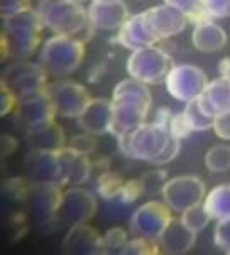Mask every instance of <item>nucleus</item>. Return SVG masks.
Listing matches in <instances>:
<instances>
[{
  "label": "nucleus",
  "instance_id": "f257e3e1",
  "mask_svg": "<svg viewBox=\"0 0 230 255\" xmlns=\"http://www.w3.org/2000/svg\"><path fill=\"white\" fill-rule=\"evenodd\" d=\"M112 122L108 133L115 139L131 132L146 122L153 105L149 88L141 81L129 78L122 80L112 92Z\"/></svg>",
  "mask_w": 230,
  "mask_h": 255
},
{
  "label": "nucleus",
  "instance_id": "f03ea898",
  "mask_svg": "<svg viewBox=\"0 0 230 255\" xmlns=\"http://www.w3.org/2000/svg\"><path fill=\"white\" fill-rule=\"evenodd\" d=\"M36 10L44 27L56 36H71L88 42L95 31L88 20V8L76 0H39Z\"/></svg>",
  "mask_w": 230,
  "mask_h": 255
},
{
  "label": "nucleus",
  "instance_id": "7ed1b4c3",
  "mask_svg": "<svg viewBox=\"0 0 230 255\" xmlns=\"http://www.w3.org/2000/svg\"><path fill=\"white\" fill-rule=\"evenodd\" d=\"M41 17L34 8H25L14 15L3 17V32H2V51L3 58L12 56L17 59L29 58L41 41L42 32Z\"/></svg>",
  "mask_w": 230,
  "mask_h": 255
},
{
  "label": "nucleus",
  "instance_id": "20e7f679",
  "mask_svg": "<svg viewBox=\"0 0 230 255\" xmlns=\"http://www.w3.org/2000/svg\"><path fill=\"white\" fill-rule=\"evenodd\" d=\"M169 140H171V133L168 128L154 122H144L134 130L117 137V145L120 154L125 157L156 164L168 147Z\"/></svg>",
  "mask_w": 230,
  "mask_h": 255
},
{
  "label": "nucleus",
  "instance_id": "39448f33",
  "mask_svg": "<svg viewBox=\"0 0 230 255\" xmlns=\"http://www.w3.org/2000/svg\"><path fill=\"white\" fill-rule=\"evenodd\" d=\"M85 58V42L71 36H54L42 44L37 54L39 64L49 76L64 78L75 73Z\"/></svg>",
  "mask_w": 230,
  "mask_h": 255
},
{
  "label": "nucleus",
  "instance_id": "423d86ee",
  "mask_svg": "<svg viewBox=\"0 0 230 255\" xmlns=\"http://www.w3.org/2000/svg\"><path fill=\"white\" fill-rule=\"evenodd\" d=\"M173 66L175 64H173L171 56L161 47L156 46L132 51V54L129 56L127 63H125L129 76L144 85L164 83Z\"/></svg>",
  "mask_w": 230,
  "mask_h": 255
},
{
  "label": "nucleus",
  "instance_id": "0eeeda50",
  "mask_svg": "<svg viewBox=\"0 0 230 255\" xmlns=\"http://www.w3.org/2000/svg\"><path fill=\"white\" fill-rule=\"evenodd\" d=\"M47 73L39 63L17 61L5 68L2 75V85L7 86L17 97V102L34 95L47 92Z\"/></svg>",
  "mask_w": 230,
  "mask_h": 255
},
{
  "label": "nucleus",
  "instance_id": "6e6552de",
  "mask_svg": "<svg viewBox=\"0 0 230 255\" xmlns=\"http://www.w3.org/2000/svg\"><path fill=\"white\" fill-rule=\"evenodd\" d=\"M59 183H34L29 186V191L25 194V203L31 215L32 222L37 227H46L58 220V210L61 205L63 191Z\"/></svg>",
  "mask_w": 230,
  "mask_h": 255
},
{
  "label": "nucleus",
  "instance_id": "1a4fd4ad",
  "mask_svg": "<svg viewBox=\"0 0 230 255\" xmlns=\"http://www.w3.org/2000/svg\"><path fill=\"white\" fill-rule=\"evenodd\" d=\"M161 194L163 201L169 208L176 213H183V211L203 203L207 196V188L198 176L185 174L166 181Z\"/></svg>",
  "mask_w": 230,
  "mask_h": 255
},
{
  "label": "nucleus",
  "instance_id": "9d476101",
  "mask_svg": "<svg viewBox=\"0 0 230 255\" xmlns=\"http://www.w3.org/2000/svg\"><path fill=\"white\" fill-rule=\"evenodd\" d=\"M171 208L164 201H147L134 211L129 220V230L134 237L159 240L164 228L173 220Z\"/></svg>",
  "mask_w": 230,
  "mask_h": 255
},
{
  "label": "nucleus",
  "instance_id": "9b49d317",
  "mask_svg": "<svg viewBox=\"0 0 230 255\" xmlns=\"http://www.w3.org/2000/svg\"><path fill=\"white\" fill-rule=\"evenodd\" d=\"M166 90L175 100L190 103L198 100L203 90L208 85V78L205 71L193 64H176L171 68L166 78Z\"/></svg>",
  "mask_w": 230,
  "mask_h": 255
},
{
  "label": "nucleus",
  "instance_id": "f8f14e48",
  "mask_svg": "<svg viewBox=\"0 0 230 255\" xmlns=\"http://www.w3.org/2000/svg\"><path fill=\"white\" fill-rule=\"evenodd\" d=\"M97 213V200L90 191L80 186H71L63 191L61 205L58 210V220L69 228L75 225L88 223Z\"/></svg>",
  "mask_w": 230,
  "mask_h": 255
},
{
  "label": "nucleus",
  "instance_id": "ddd939ff",
  "mask_svg": "<svg viewBox=\"0 0 230 255\" xmlns=\"http://www.w3.org/2000/svg\"><path fill=\"white\" fill-rule=\"evenodd\" d=\"M56 115L64 119H80L88 103L93 100L88 90L75 81H61L49 88Z\"/></svg>",
  "mask_w": 230,
  "mask_h": 255
},
{
  "label": "nucleus",
  "instance_id": "4468645a",
  "mask_svg": "<svg viewBox=\"0 0 230 255\" xmlns=\"http://www.w3.org/2000/svg\"><path fill=\"white\" fill-rule=\"evenodd\" d=\"M142 15L149 32L158 39V42L180 34L188 24V17L168 3L147 8L142 12Z\"/></svg>",
  "mask_w": 230,
  "mask_h": 255
},
{
  "label": "nucleus",
  "instance_id": "2eb2a0df",
  "mask_svg": "<svg viewBox=\"0 0 230 255\" xmlns=\"http://www.w3.org/2000/svg\"><path fill=\"white\" fill-rule=\"evenodd\" d=\"M15 119L22 125L25 130L41 127L49 122H54L56 110L51 100L49 90L44 93L34 95V97L24 98V100L17 102V107L14 110Z\"/></svg>",
  "mask_w": 230,
  "mask_h": 255
},
{
  "label": "nucleus",
  "instance_id": "dca6fc26",
  "mask_svg": "<svg viewBox=\"0 0 230 255\" xmlns=\"http://www.w3.org/2000/svg\"><path fill=\"white\" fill-rule=\"evenodd\" d=\"M127 19L129 10L122 0H93L88 7V20L100 31L119 32Z\"/></svg>",
  "mask_w": 230,
  "mask_h": 255
},
{
  "label": "nucleus",
  "instance_id": "f3484780",
  "mask_svg": "<svg viewBox=\"0 0 230 255\" xmlns=\"http://www.w3.org/2000/svg\"><path fill=\"white\" fill-rule=\"evenodd\" d=\"M25 172L36 183H59L63 184V166L59 152H46V150H34L25 157Z\"/></svg>",
  "mask_w": 230,
  "mask_h": 255
},
{
  "label": "nucleus",
  "instance_id": "a211bd4d",
  "mask_svg": "<svg viewBox=\"0 0 230 255\" xmlns=\"http://www.w3.org/2000/svg\"><path fill=\"white\" fill-rule=\"evenodd\" d=\"M198 103L212 119L230 112V80L219 76L214 81H208L207 88L198 97Z\"/></svg>",
  "mask_w": 230,
  "mask_h": 255
},
{
  "label": "nucleus",
  "instance_id": "6ab92c4d",
  "mask_svg": "<svg viewBox=\"0 0 230 255\" xmlns=\"http://www.w3.org/2000/svg\"><path fill=\"white\" fill-rule=\"evenodd\" d=\"M197 235L198 233L186 227L181 218H173L168 223V227L164 228L163 235L159 237V247L164 254H186L197 242Z\"/></svg>",
  "mask_w": 230,
  "mask_h": 255
},
{
  "label": "nucleus",
  "instance_id": "aec40b11",
  "mask_svg": "<svg viewBox=\"0 0 230 255\" xmlns=\"http://www.w3.org/2000/svg\"><path fill=\"white\" fill-rule=\"evenodd\" d=\"M117 41L120 46H124L125 49L137 51V49H144V47L156 46L158 39L149 32L147 25L144 22V15L137 14L127 19L120 31L117 32Z\"/></svg>",
  "mask_w": 230,
  "mask_h": 255
},
{
  "label": "nucleus",
  "instance_id": "412c9836",
  "mask_svg": "<svg viewBox=\"0 0 230 255\" xmlns=\"http://www.w3.org/2000/svg\"><path fill=\"white\" fill-rule=\"evenodd\" d=\"M76 120L85 132H90L93 135L108 133L112 122V102L107 98H95L88 103L86 110Z\"/></svg>",
  "mask_w": 230,
  "mask_h": 255
},
{
  "label": "nucleus",
  "instance_id": "4be33fe9",
  "mask_svg": "<svg viewBox=\"0 0 230 255\" xmlns=\"http://www.w3.org/2000/svg\"><path fill=\"white\" fill-rule=\"evenodd\" d=\"M102 237L93 227L86 223L69 228L63 240V250L66 254H100Z\"/></svg>",
  "mask_w": 230,
  "mask_h": 255
},
{
  "label": "nucleus",
  "instance_id": "5701e85b",
  "mask_svg": "<svg viewBox=\"0 0 230 255\" xmlns=\"http://www.w3.org/2000/svg\"><path fill=\"white\" fill-rule=\"evenodd\" d=\"M27 144L34 150H46V152H59L66 147L64 132L56 122H49L41 127L31 128L25 133Z\"/></svg>",
  "mask_w": 230,
  "mask_h": 255
},
{
  "label": "nucleus",
  "instance_id": "b1692460",
  "mask_svg": "<svg viewBox=\"0 0 230 255\" xmlns=\"http://www.w3.org/2000/svg\"><path fill=\"white\" fill-rule=\"evenodd\" d=\"M63 166V184L80 186L88 181L92 174V164H90L88 155H81L73 152L66 145L63 150H59Z\"/></svg>",
  "mask_w": 230,
  "mask_h": 255
},
{
  "label": "nucleus",
  "instance_id": "393cba45",
  "mask_svg": "<svg viewBox=\"0 0 230 255\" xmlns=\"http://www.w3.org/2000/svg\"><path fill=\"white\" fill-rule=\"evenodd\" d=\"M192 42L200 53H219L227 44V34L219 24L212 20L195 25Z\"/></svg>",
  "mask_w": 230,
  "mask_h": 255
},
{
  "label": "nucleus",
  "instance_id": "a878e982",
  "mask_svg": "<svg viewBox=\"0 0 230 255\" xmlns=\"http://www.w3.org/2000/svg\"><path fill=\"white\" fill-rule=\"evenodd\" d=\"M203 205L212 220L230 218V184H219L207 193Z\"/></svg>",
  "mask_w": 230,
  "mask_h": 255
},
{
  "label": "nucleus",
  "instance_id": "bb28decb",
  "mask_svg": "<svg viewBox=\"0 0 230 255\" xmlns=\"http://www.w3.org/2000/svg\"><path fill=\"white\" fill-rule=\"evenodd\" d=\"M163 2L183 12L188 17V22H192L193 25H198L205 20H212V15L208 14L200 0H163Z\"/></svg>",
  "mask_w": 230,
  "mask_h": 255
},
{
  "label": "nucleus",
  "instance_id": "cd10ccee",
  "mask_svg": "<svg viewBox=\"0 0 230 255\" xmlns=\"http://www.w3.org/2000/svg\"><path fill=\"white\" fill-rule=\"evenodd\" d=\"M125 181L122 179V176L119 172L114 171H105L103 174H100V178L97 179V193L103 200H115L120 196L122 193Z\"/></svg>",
  "mask_w": 230,
  "mask_h": 255
},
{
  "label": "nucleus",
  "instance_id": "c85d7f7f",
  "mask_svg": "<svg viewBox=\"0 0 230 255\" xmlns=\"http://www.w3.org/2000/svg\"><path fill=\"white\" fill-rule=\"evenodd\" d=\"M205 166L212 172H227L230 169V147L225 144L210 147L205 154Z\"/></svg>",
  "mask_w": 230,
  "mask_h": 255
},
{
  "label": "nucleus",
  "instance_id": "c756f323",
  "mask_svg": "<svg viewBox=\"0 0 230 255\" xmlns=\"http://www.w3.org/2000/svg\"><path fill=\"white\" fill-rule=\"evenodd\" d=\"M183 114H185L186 120H188V124H190V127H192L193 132H202V130H208V128H214L215 119L208 117L205 112L202 110L198 100L186 103Z\"/></svg>",
  "mask_w": 230,
  "mask_h": 255
},
{
  "label": "nucleus",
  "instance_id": "7c9ffc66",
  "mask_svg": "<svg viewBox=\"0 0 230 255\" xmlns=\"http://www.w3.org/2000/svg\"><path fill=\"white\" fill-rule=\"evenodd\" d=\"M127 242V233L124 228H110L100 240V254H122Z\"/></svg>",
  "mask_w": 230,
  "mask_h": 255
},
{
  "label": "nucleus",
  "instance_id": "2f4dec72",
  "mask_svg": "<svg viewBox=\"0 0 230 255\" xmlns=\"http://www.w3.org/2000/svg\"><path fill=\"white\" fill-rule=\"evenodd\" d=\"M181 220H183V223L188 228H192L193 232L200 233L212 222V217H210V213H208V210L205 208V205L200 203V205L193 206V208L183 211V213H181Z\"/></svg>",
  "mask_w": 230,
  "mask_h": 255
},
{
  "label": "nucleus",
  "instance_id": "473e14b6",
  "mask_svg": "<svg viewBox=\"0 0 230 255\" xmlns=\"http://www.w3.org/2000/svg\"><path fill=\"white\" fill-rule=\"evenodd\" d=\"M161 247H159V240H149L142 239V237H134L131 242L124 247L122 254H137V255H147V254H159Z\"/></svg>",
  "mask_w": 230,
  "mask_h": 255
},
{
  "label": "nucleus",
  "instance_id": "72a5a7b5",
  "mask_svg": "<svg viewBox=\"0 0 230 255\" xmlns=\"http://www.w3.org/2000/svg\"><path fill=\"white\" fill-rule=\"evenodd\" d=\"M68 147L76 154L90 155L95 149H97V139H95L93 133L83 130V133H78V135L69 139Z\"/></svg>",
  "mask_w": 230,
  "mask_h": 255
},
{
  "label": "nucleus",
  "instance_id": "f704fd0d",
  "mask_svg": "<svg viewBox=\"0 0 230 255\" xmlns=\"http://www.w3.org/2000/svg\"><path fill=\"white\" fill-rule=\"evenodd\" d=\"M166 171L163 169H154L151 172H146L141 178L142 186H144V193L146 194H156L161 193L164 184H166Z\"/></svg>",
  "mask_w": 230,
  "mask_h": 255
},
{
  "label": "nucleus",
  "instance_id": "c9c22d12",
  "mask_svg": "<svg viewBox=\"0 0 230 255\" xmlns=\"http://www.w3.org/2000/svg\"><path fill=\"white\" fill-rule=\"evenodd\" d=\"M214 244L215 247L230 254V218L217 220L214 230Z\"/></svg>",
  "mask_w": 230,
  "mask_h": 255
},
{
  "label": "nucleus",
  "instance_id": "e433bc0d",
  "mask_svg": "<svg viewBox=\"0 0 230 255\" xmlns=\"http://www.w3.org/2000/svg\"><path fill=\"white\" fill-rule=\"evenodd\" d=\"M142 194H146L144 186H142V181L141 179H129L124 183L122 193H120L119 198L124 205H132V203H136Z\"/></svg>",
  "mask_w": 230,
  "mask_h": 255
},
{
  "label": "nucleus",
  "instance_id": "4c0bfd02",
  "mask_svg": "<svg viewBox=\"0 0 230 255\" xmlns=\"http://www.w3.org/2000/svg\"><path fill=\"white\" fill-rule=\"evenodd\" d=\"M29 186L25 183V179L22 178H17V179H10L3 184V194L7 198H12L15 201H24L25 200V194L29 191Z\"/></svg>",
  "mask_w": 230,
  "mask_h": 255
},
{
  "label": "nucleus",
  "instance_id": "58836bf2",
  "mask_svg": "<svg viewBox=\"0 0 230 255\" xmlns=\"http://www.w3.org/2000/svg\"><path fill=\"white\" fill-rule=\"evenodd\" d=\"M169 133H171L175 139H186V137L190 135L193 130L192 127H190L188 120H186V117L183 112H180V114H175L171 119V122H169Z\"/></svg>",
  "mask_w": 230,
  "mask_h": 255
},
{
  "label": "nucleus",
  "instance_id": "ea45409f",
  "mask_svg": "<svg viewBox=\"0 0 230 255\" xmlns=\"http://www.w3.org/2000/svg\"><path fill=\"white\" fill-rule=\"evenodd\" d=\"M212 19H225L230 17V0H200Z\"/></svg>",
  "mask_w": 230,
  "mask_h": 255
},
{
  "label": "nucleus",
  "instance_id": "a19ab883",
  "mask_svg": "<svg viewBox=\"0 0 230 255\" xmlns=\"http://www.w3.org/2000/svg\"><path fill=\"white\" fill-rule=\"evenodd\" d=\"M29 7H31L29 0H2V2H0L2 17L14 15V14H17V12H22Z\"/></svg>",
  "mask_w": 230,
  "mask_h": 255
},
{
  "label": "nucleus",
  "instance_id": "79ce46f5",
  "mask_svg": "<svg viewBox=\"0 0 230 255\" xmlns=\"http://www.w3.org/2000/svg\"><path fill=\"white\" fill-rule=\"evenodd\" d=\"M180 149H181V140L175 139V137L171 135V140H169L168 147L164 149V152L161 154V157L158 159V162H156L154 166H164V164L171 162L173 159H175L176 155L180 154Z\"/></svg>",
  "mask_w": 230,
  "mask_h": 255
},
{
  "label": "nucleus",
  "instance_id": "37998d69",
  "mask_svg": "<svg viewBox=\"0 0 230 255\" xmlns=\"http://www.w3.org/2000/svg\"><path fill=\"white\" fill-rule=\"evenodd\" d=\"M214 130L217 137H220L224 140H230V112L217 117L214 122Z\"/></svg>",
  "mask_w": 230,
  "mask_h": 255
},
{
  "label": "nucleus",
  "instance_id": "c03bdc74",
  "mask_svg": "<svg viewBox=\"0 0 230 255\" xmlns=\"http://www.w3.org/2000/svg\"><path fill=\"white\" fill-rule=\"evenodd\" d=\"M0 100H2V109H0V114H2V117H5V115L10 114V112L15 110L17 97L7 88V86H3V85H2V98H0Z\"/></svg>",
  "mask_w": 230,
  "mask_h": 255
},
{
  "label": "nucleus",
  "instance_id": "a18cd8bd",
  "mask_svg": "<svg viewBox=\"0 0 230 255\" xmlns=\"http://www.w3.org/2000/svg\"><path fill=\"white\" fill-rule=\"evenodd\" d=\"M173 115H175V114L169 110V107H161V109H159L154 114V120H153V122L158 124V125H161V127H164V128H169V122H171Z\"/></svg>",
  "mask_w": 230,
  "mask_h": 255
},
{
  "label": "nucleus",
  "instance_id": "49530a36",
  "mask_svg": "<svg viewBox=\"0 0 230 255\" xmlns=\"http://www.w3.org/2000/svg\"><path fill=\"white\" fill-rule=\"evenodd\" d=\"M15 147H17V140L14 137L8 135V133H3L2 135V155L3 157H7V155H10L14 152Z\"/></svg>",
  "mask_w": 230,
  "mask_h": 255
},
{
  "label": "nucleus",
  "instance_id": "de8ad7c7",
  "mask_svg": "<svg viewBox=\"0 0 230 255\" xmlns=\"http://www.w3.org/2000/svg\"><path fill=\"white\" fill-rule=\"evenodd\" d=\"M219 73L222 78L230 80V58H222L219 63Z\"/></svg>",
  "mask_w": 230,
  "mask_h": 255
},
{
  "label": "nucleus",
  "instance_id": "09e8293b",
  "mask_svg": "<svg viewBox=\"0 0 230 255\" xmlns=\"http://www.w3.org/2000/svg\"><path fill=\"white\" fill-rule=\"evenodd\" d=\"M76 2H80V3H83V2H85V0H76Z\"/></svg>",
  "mask_w": 230,
  "mask_h": 255
},
{
  "label": "nucleus",
  "instance_id": "8fccbe9b",
  "mask_svg": "<svg viewBox=\"0 0 230 255\" xmlns=\"http://www.w3.org/2000/svg\"><path fill=\"white\" fill-rule=\"evenodd\" d=\"M141 2H144V0H141Z\"/></svg>",
  "mask_w": 230,
  "mask_h": 255
}]
</instances>
